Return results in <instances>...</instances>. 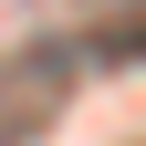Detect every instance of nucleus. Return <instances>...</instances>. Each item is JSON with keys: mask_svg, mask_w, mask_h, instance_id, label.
<instances>
[{"mask_svg": "<svg viewBox=\"0 0 146 146\" xmlns=\"http://www.w3.org/2000/svg\"><path fill=\"white\" fill-rule=\"evenodd\" d=\"M94 63H146V21H115V31H94Z\"/></svg>", "mask_w": 146, "mask_h": 146, "instance_id": "nucleus-1", "label": "nucleus"}]
</instances>
